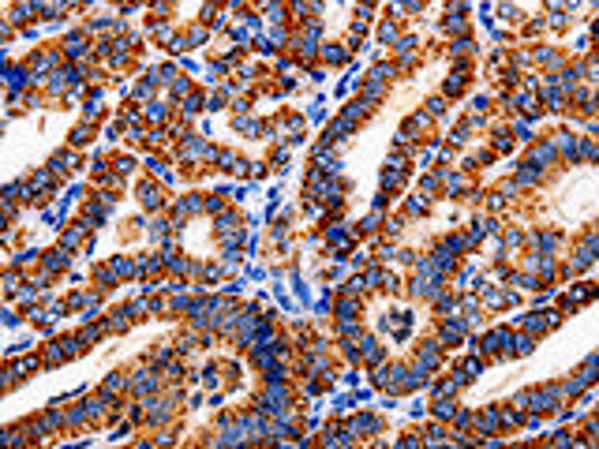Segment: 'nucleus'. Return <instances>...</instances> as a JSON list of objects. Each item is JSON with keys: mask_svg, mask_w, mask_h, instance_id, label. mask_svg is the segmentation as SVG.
I'll use <instances>...</instances> for the list:
<instances>
[{"mask_svg": "<svg viewBox=\"0 0 599 449\" xmlns=\"http://www.w3.org/2000/svg\"><path fill=\"white\" fill-rule=\"evenodd\" d=\"M427 113H431V116H442V113H446V101H442V97H431V101H427Z\"/></svg>", "mask_w": 599, "mask_h": 449, "instance_id": "ddd939ff", "label": "nucleus"}, {"mask_svg": "<svg viewBox=\"0 0 599 449\" xmlns=\"http://www.w3.org/2000/svg\"><path fill=\"white\" fill-rule=\"evenodd\" d=\"M72 142H75V146H79V142H86V127H75V131H72Z\"/></svg>", "mask_w": 599, "mask_h": 449, "instance_id": "412c9836", "label": "nucleus"}, {"mask_svg": "<svg viewBox=\"0 0 599 449\" xmlns=\"http://www.w3.org/2000/svg\"><path fill=\"white\" fill-rule=\"evenodd\" d=\"M389 75H393V68H389V64H379V68L371 71V83H382V79H389Z\"/></svg>", "mask_w": 599, "mask_h": 449, "instance_id": "9d476101", "label": "nucleus"}, {"mask_svg": "<svg viewBox=\"0 0 599 449\" xmlns=\"http://www.w3.org/2000/svg\"><path fill=\"white\" fill-rule=\"evenodd\" d=\"M453 52H457V56H461V52H472V42H468V38H461V42L453 45Z\"/></svg>", "mask_w": 599, "mask_h": 449, "instance_id": "aec40b11", "label": "nucleus"}, {"mask_svg": "<svg viewBox=\"0 0 599 449\" xmlns=\"http://www.w3.org/2000/svg\"><path fill=\"white\" fill-rule=\"evenodd\" d=\"M423 210H427V199H412L408 202V213H423Z\"/></svg>", "mask_w": 599, "mask_h": 449, "instance_id": "6ab92c4d", "label": "nucleus"}, {"mask_svg": "<svg viewBox=\"0 0 599 449\" xmlns=\"http://www.w3.org/2000/svg\"><path fill=\"white\" fill-rule=\"evenodd\" d=\"M139 199H143V206L158 210V206H161V191H158V188H150V184H146V188L139 191Z\"/></svg>", "mask_w": 599, "mask_h": 449, "instance_id": "7ed1b4c3", "label": "nucleus"}, {"mask_svg": "<svg viewBox=\"0 0 599 449\" xmlns=\"http://www.w3.org/2000/svg\"><path fill=\"white\" fill-rule=\"evenodd\" d=\"M131 389H135V393H146V389H158V378H154V371H139V375L131 378Z\"/></svg>", "mask_w": 599, "mask_h": 449, "instance_id": "f257e3e1", "label": "nucleus"}, {"mask_svg": "<svg viewBox=\"0 0 599 449\" xmlns=\"http://www.w3.org/2000/svg\"><path fill=\"white\" fill-rule=\"evenodd\" d=\"M113 270L116 273H131V262H127V259H113Z\"/></svg>", "mask_w": 599, "mask_h": 449, "instance_id": "a211bd4d", "label": "nucleus"}, {"mask_svg": "<svg viewBox=\"0 0 599 449\" xmlns=\"http://www.w3.org/2000/svg\"><path fill=\"white\" fill-rule=\"evenodd\" d=\"M453 412H457V404H450L446 397H442L438 404H434V416H438V419H453Z\"/></svg>", "mask_w": 599, "mask_h": 449, "instance_id": "0eeeda50", "label": "nucleus"}, {"mask_svg": "<svg viewBox=\"0 0 599 449\" xmlns=\"http://www.w3.org/2000/svg\"><path fill=\"white\" fill-rule=\"evenodd\" d=\"M539 176H543V172H539L536 165H532V168H521V172H517V184H539Z\"/></svg>", "mask_w": 599, "mask_h": 449, "instance_id": "39448f33", "label": "nucleus"}, {"mask_svg": "<svg viewBox=\"0 0 599 449\" xmlns=\"http://www.w3.org/2000/svg\"><path fill=\"white\" fill-rule=\"evenodd\" d=\"M45 266H49V270H64V266H68V255H64V251H53V255L45 259Z\"/></svg>", "mask_w": 599, "mask_h": 449, "instance_id": "6e6552de", "label": "nucleus"}, {"mask_svg": "<svg viewBox=\"0 0 599 449\" xmlns=\"http://www.w3.org/2000/svg\"><path fill=\"white\" fill-rule=\"evenodd\" d=\"M188 90H191V86L184 83V79H180V83H172V94H176V97H180V94H188Z\"/></svg>", "mask_w": 599, "mask_h": 449, "instance_id": "4be33fe9", "label": "nucleus"}, {"mask_svg": "<svg viewBox=\"0 0 599 449\" xmlns=\"http://www.w3.org/2000/svg\"><path fill=\"white\" fill-rule=\"evenodd\" d=\"M446 94H461L464 90V79H446V86H442Z\"/></svg>", "mask_w": 599, "mask_h": 449, "instance_id": "4468645a", "label": "nucleus"}, {"mask_svg": "<svg viewBox=\"0 0 599 449\" xmlns=\"http://www.w3.org/2000/svg\"><path fill=\"white\" fill-rule=\"evenodd\" d=\"M124 386H127V378L113 375V378H109V382H105V386H101V389H109V393H116V389H124Z\"/></svg>", "mask_w": 599, "mask_h": 449, "instance_id": "f8f14e48", "label": "nucleus"}, {"mask_svg": "<svg viewBox=\"0 0 599 449\" xmlns=\"http://www.w3.org/2000/svg\"><path fill=\"white\" fill-rule=\"evenodd\" d=\"M379 38H382V42H393V38H397V26H393V23H386V26L379 30Z\"/></svg>", "mask_w": 599, "mask_h": 449, "instance_id": "dca6fc26", "label": "nucleus"}, {"mask_svg": "<svg viewBox=\"0 0 599 449\" xmlns=\"http://www.w3.org/2000/svg\"><path fill=\"white\" fill-rule=\"evenodd\" d=\"M401 184H405V172H393V168L382 172V188H401Z\"/></svg>", "mask_w": 599, "mask_h": 449, "instance_id": "423d86ee", "label": "nucleus"}, {"mask_svg": "<svg viewBox=\"0 0 599 449\" xmlns=\"http://www.w3.org/2000/svg\"><path fill=\"white\" fill-rule=\"evenodd\" d=\"M8 79H11V86H23V83H26V71H23V68H11Z\"/></svg>", "mask_w": 599, "mask_h": 449, "instance_id": "f3484780", "label": "nucleus"}, {"mask_svg": "<svg viewBox=\"0 0 599 449\" xmlns=\"http://www.w3.org/2000/svg\"><path fill=\"white\" fill-rule=\"evenodd\" d=\"M322 60H330V64H341V60H345V49H330V45H326V49H322Z\"/></svg>", "mask_w": 599, "mask_h": 449, "instance_id": "9b49d317", "label": "nucleus"}, {"mask_svg": "<svg viewBox=\"0 0 599 449\" xmlns=\"http://www.w3.org/2000/svg\"><path fill=\"white\" fill-rule=\"evenodd\" d=\"M539 161H554V146H551V142H543V146H532V157H528V165H539Z\"/></svg>", "mask_w": 599, "mask_h": 449, "instance_id": "f03ea898", "label": "nucleus"}, {"mask_svg": "<svg viewBox=\"0 0 599 449\" xmlns=\"http://www.w3.org/2000/svg\"><path fill=\"white\" fill-rule=\"evenodd\" d=\"M356 314V300L348 296V300H341V307H337V318H352Z\"/></svg>", "mask_w": 599, "mask_h": 449, "instance_id": "1a4fd4ad", "label": "nucleus"}, {"mask_svg": "<svg viewBox=\"0 0 599 449\" xmlns=\"http://www.w3.org/2000/svg\"><path fill=\"white\" fill-rule=\"evenodd\" d=\"M461 333H464V326L453 318V322H446L442 326V341H461Z\"/></svg>", "mask_w": 599, "mask_h": 449, "instance_id": "20e7f679", "label": "nucleus"}, {"mask_svg": "<svg viewBox=\"0 0 599 449\" xmlns=\"http://www.w3.org/2000/svg\"><path fill=\"white\" fill-rule=\"evenodd\" d=\"M49 184H53V176H49V172H38V176H34V184H30V188L38 191V188H49Z\"/></svg>", "mask_w": 599, "mask_h": 449, "instance_id": "2eb2a0df", "label": "nucleus"}]
</instances>
